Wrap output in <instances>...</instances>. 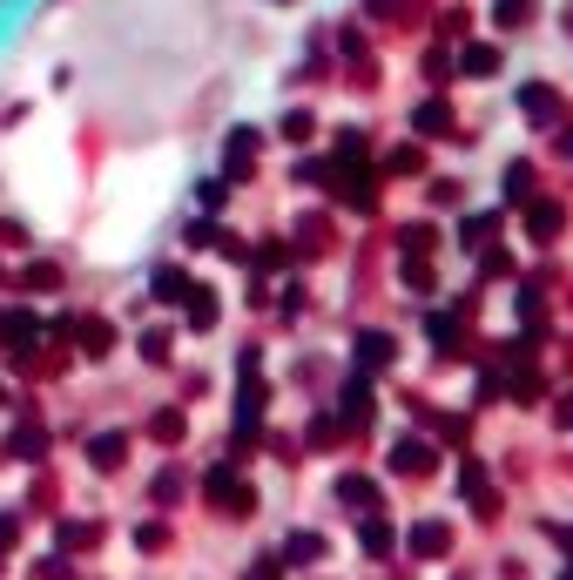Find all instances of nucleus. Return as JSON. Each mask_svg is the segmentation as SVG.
Returning a JSON list of instances; mask_svg holds the SVG:
<instances>
[{"mask_svg":"<svg viewBox=\"0 0 573 580\" xmlns=\"http://www.w3.org/2000/svg\"><path fill=\"white\" fill-rule=\"evenodd\" d=\"M358 540H365V553H391V540H398V533H391V513H371Z\"/></svg>","mask_w":573,"mask_h":580,"instance_id":"nucleus-11","label":"nucleus"},{"mask_svg":"<svg viewBox=\"0 0 573 580\" xmlns=\"http://www.w3.org/2000/svg\"><path fill=\"white\" fill-rule=\"evenodd\" d=\"M203 492H209L216 507H229V513H250V507H257V492H250V479H243L236 466H216V472L203 479Z\"/></svg>","mask_w":573,"mask_h":580,"instance_id":"nucleus-1","label":"nucleus"},{"mask_svg":"<svg viewBox=\"0 0 573 580\" xmlns=\"http://www.w3.org/2000/svg\"><path fill=\"white\" fill-rule=\"evenodd\" d=\"M14 540H21V520H14V513H0V553H8Z\"/></svg>","mask_w":573,"mask_h":580,"instance_id":"nucleus-29","label":"nucleus"},{"mask_svg":"<svg viewBox=\"0 0 573 580\" xmlns=\"http://www.w3.org/2000/svg\"><path fill=\"white\" fill-rule=\"evenodd\" d=\"M257 264H264V271H284V264H290V243H277V236H270L264 251H257Z\"/></svg>","mask_w":573,"mask_h":580,"instance_id":"nucleus-21","label":"nucleus"},{"mask_svg":"<svg viewBox=\"0 0 573 580\" xmlns=\"http://www.w3.org/2000/svg\"><path fill=\"white\" fill-rule=\"evenodd\" d=\"M149 433H155L162 446H176V439H183V411H155V419H149Z\"/></svg>","mask_w":573,"mask_h":580,"instance_id":"nucleus-16","label":"nucleus"},{"mask_svg":"<svg viewBox=\"0 0 573 580\" xmlns=\"http://www.w3.org/2000/svg\"><path fill=\"white\" fill-rule=\"evenodd\" d=\"M520 115H526V122H553V115H560L553 81H526V89H520Z\"/></svg>","mask_w":573,"mask_h":580,"instance_id":"nucleus-3","label":"nucleus"},{"mask_svg":"<svg viewBox=\"0 0 573 580\" xmlns=\"http://www.w3.org/2000/svg\"><path fill=\"white\" fill-rule=\"evenodd\" d=\"M391 466H398L405 479H426V472H439V446H426V439H398V446H391Z\"/></svg>","mask_w":573,"mask_h":580,"instance_id":"nucleus-2","label":"nucleus"},{"mask_svg":"<svg viewBox=\"0 0 573 580\" xmlns=\"http://www.w3.org/2000/svg\"><path fill=\"white\" fill-rule=\"evenodd\" d=\"M412 129H419V135H452V102H446V95H439V102H419Z\"/></svg>","mask_w":573,"mask_h":580,"instance_id":"nucleus-7","label":"nucleus"},{"mask_svg":"<svg viewBox=\"0 0 573 580\" xmlns=\"http://www.w3.org/2000/svg\"><path fill=\"white\" fill-rule=\"evenodd\" d=\"M250 155H257V129H229V176H250Z\"/></svg>","mask_w":573,"mask_h":580,"instance_id":"nucleus-8","label":"nucleus"},{"mask_svg":"<svg viewBox=\"0 0 573 580\" xmlns=\"http://www.w3.org/2000/svg\"><path fill=\"white\" fill-rule=\"evenodd\" d=\"M41 580H74V567L68 560H41Z\"/></svg>","mask_w":573,"mask_h":580,"instance_id":"nucleus-30","label":"nucleus"},{"mask_svg":"<svg viewBox=\"0 0 573 580\" xmlns=\"http://www.w3.org/2000/svg\"><path fill=\"white\" fill-rule=\"evenodd\" d=\"M398 358V345L385 338V330H365V338H358V372H385Z\"/></svg>","mask_w":573,"mask_h":580,"instance_id":"nucleus-5","label":"nucleus"},{"mask_svg":"<svg viewBox=\"0 0 573 580\" xmlns=\"http://www.w3.org/2000/svg\"><path fill=\"white\" fill-rule=\"evenodd\" d=\"M493 21H500V28H520V21H533V0H493Z\"/></svg>","mask_w":573,"mask_h":580,"instance_id":"nucleus-14","label":"nucleus"},{"mask_svg":"<svg viewBox=\"0 0 573 580\" xmlns=\"http://www.w3.org/2000/svg\"><path fill=\"white\" fill-rule=\"evenodd\" d=\"M426 74H432V81H446V74H452V54H446V48H432V54H426Z\"/></svg>","mask_w":573,"mask_h":580,"instance_id":"nucleus-28","label":"nucleus"},{"mask_svg":"<svg viewBox=\"0 0 573 580\" xmlns=\"http://www.w3.org/2000/svg\"><path fill=\"white\" fill-rule=\"evenodd\" d=\"M109 345H115V330L95 317V324H81V352H89V358H109Z\"/></svg>","mask_w":573,"mask_h":580,"instance_id":"nucleus-12","label":"nucleus"},{"mask_svg":"<svg viewBox=\"0 0 573 580\" xmlns=\"http://www.w3.org/2000/svg\"><path fill=\"white\" fill-rule=\"evenodd\" d=\"M183 492V479H176V466H162V479H155V500H176Z\"/></svg>","mask_w":573,"mask_h":580,"instance_id":"nucleus-26","label":"nucleus"},{"mask_svg":"<svg viewBox=\"0 0 573 580\" xmlns=\"http://www.w3.org/2000/svg\"><path fill=\"white\" fill-rule=\"evenodd\" d=\"M371 492H378L371 479H338V500L345 507H371Z\"/></svg>","mask_w":573,"mask_h":580,"instance_id":"nucleus-18","label":"nucleus"},{"mask_svg":"<svg viewBox=\"0 0 573 580\" xmlns=\"http://www.w3.org/2000/svg\"><path fill=\"white\" fill-rule=\"evenodd\" d=\"M526 190H533V170H526V162H513V170H507V196H513V203H520V196H526Z\"/></svg>","mask_w":573,"mask_h":580,"instance_id":"nucleus-22","label":"nucleus"},{"mask_svg":"<svg viewBox=\"0 0 573 580\" xmlns=\"http://www.w3.org/2000/svg\"><path fill=\"white\" fill-rule=\"evenodd\" d=\"M560 155H573V129H566V135H560Z\"/></svg>","mask_w":573,"mask_h":580,"instance_id":"nucleus-32","label":"nucleus"},{"mask_svg":"<svg viewBox=\"0 0 573 580\" xmlns=\"http://www.w3.org/2000/svg\"><path fill=\"white\" fill-rule=\"evenodd\" d=\"M277 129H284V142H310V129H317V122H310L304 109H290V115H284Z\"/></svg>","mask_w":573,"mask_h":580,"instance_id":"nucleus-19","label":"nucleus"},{"mask_svg":"<svg viewBox=\"0 0 573 580\" xmlns=\"http://www.w3.org/2000/svg\"><path fill=\"white\" fill-rule=\"evenodd\" d=\"M277 8H297V0H277Z\"/></svg>","mask_w":573,"mask_h":580,"instance_id":"nucleus-33","label":"nucleus"},{"mask_svg":"<svg viewBox=\"0 0 573 580\" xmlns=\"http://www.w3.org/2000/svg\"><path fill=\"white\" fill-rule=\"evenodd\" d=\"M500 61H507V54H500V48H493V41H472V48H465V54H459V68H465V74H472V81H485V74H500Z\"/></svg>","mask_w":573,"mask_h":580,"instance_id":"nucleus-6","label":"nucleus"},{"mask_svg":"<svg viewBox=\"0 0 573 580\" xmlns=\"http://www.w3.org/2000/svg\"><path fill=\"white\" fill-rule=\"evenodd\" d=\"M560 223H566V210H560V203H546V196H540V203H533V216H526V230H533L540 243H546V236H560Z\"/></svg>","mask_w":573,"mask_h":580,"instance_id":"nucleus-9","label":"nucleus"},{"mask_svg":"<svg viewBox=\"0 0 573 580\" xmlns=\"http://www.w3.org/2000/svg\"><path fill=\"white\" fill-rule=\"evenodd\" d=\"M190 324H196V330L216 324V297H209V291H190Z\"/></svg>","mask_w":573,"mask_h":580,"instance_id":"nucleus-17","label":"nucleus"},{"mask_svg":"<svg viewBox=\"0 0 573 580\" xmlns=\"http://www.w3.org/2000/svg\"><path fill=\"white\" fill-rule=\"evenodd\" d=\"M446 547H452V527H446V520H419V527H412V553H419V560H439Z\"/></svg>","mask_w":573,"mask_h":580,"instance_id":"nucleus-4","label":"nucleus"},{"mask_svg":"<svg viewBox=\"0 0 573 580\" xmlns=\"http://www.w3.org/2000/svg\"><path fill=\"white\" fill-rule=\"evenodd\" d=\"M8 452H21V459H34V452H41V433H34V426H21V433L8 439Z\"/></svg>","mask_w":573,"mask_h":580,"instance_id":"nucleus-23","label":"nucleus"},{"mask_svg":"<svg viewBox=\"0 0 573 580\" xmlns=\"http://www.w3.org/2000/svg\"><path fill=\"white\" fill-rule=\"evenodd\" d=\"M365 14H371V21H378V14L391 21V14H398V0H365Z\"/></svg>","mask_w":573,"mask_h":580,"instance_id":"nucleus-31","label":"nucleus"},{"mask_svg":"<svg viewBox=\"0 0 573 580\" xmlns=\"http://www.w3.org/2000/svg\"><path fill=\"white\" fill-rule=\"evenodd\" d=\"M391 170H398V176H412V170H419V149H412V142L391 149Z\"/></svg>","mask_w":573,"mask_h":580,"instance_id":"nucleus-25","label":"nucleus"},{"mask_svg":"<svg viewBox=\"0 0 573 580\" xmlns=\"http://www.w3.org/2000/svg\"><path fill=\"white\" fill-rule=\"evenodd\" d=\"M61 540H68V547H89V540H95V527H89V520H68V527H61Z\"/></svg>","mask_w":573,"mask_h":580,"instance_id":"nucleus-24","label":"nucleus"},{"mask_svg":"<svg viewBox=\"0 0 573 580\" xmlns=\"http://www.w3.org/2000/svg\"><path fill=\"white\" fill-rule=\"evenodd\" d=\"M560 580H573V567H566V573H560Z\"/></svg>","mask_w":573,"mask_h":580,"instance_id":"nucleus-34","label":"nucleus"},{"mask_svg":"<svg viewBox=\"0 0 573 580\" xmlns=\"http://www.w3.org/2000/svg\"><path fill=\"white\" fill-rule=\"evenodd\" d=\"M162 540H170V533H162V520H149V527H142V533H135V547H142V553H155V547H162Z\"/></svg>","mask_w":573,"mask_h":580,"instance_id":"nucleus-27","label":"nucleus"},{"mask_svg":"<svg viewBox=\"0 0 573 580\" xmlns=\"http://www.w3.org/2000/svg\"><path fill=\"white\" fill-rule=\"evenodd\" d=\"M155 297H190V277H183L176 264H162V271H155Z\"/></svg>","mask_w":573,"mask_h":580,"instance_id":"nucleus-15","label":"nucleus"},{"mask_svg":"<svg viewBox=\"0 0 573 580\" xmlns=\"http://www.w3.org/2000/svg\"><path fill=\"white\" fill-rule=\"evenodd\" d=\"M317 553H324V540H317V533H297V540L284 547V560H317Z\"/></svg>","mask_w":573,"mask_h":580,"instance_id":"nucleus-20","label":"nucleus"},{"mask_svg":"<svg viewBox=\"0 0 573 580\" xmlns=\"http://www.w3.org/2000/svg\"><path fill=\"white\" fill-rule=\"evenodd\" d=\"M122 452H129V439H122V433H95V439H89V459H95L102 472H109V466H122Z\"/></svg>","mask_w":573,"mask_h":580,"instance_id":"nucleus-10","label":"nucleus"},{"mask_svg":"<svg viewBox=\"0 0 573 580\" xmlns=\"http://www.w3.org/2000/svg\"><path fill=\"white\" fill-rule=\"evenodd\" d=\"M142 358H149V365H170V358H176V330H149V338H142Z\"/></svg>","mask_w":573,"mask_h":580,"instance_id":"nucleus-13","label":"nucleus"}]
</instances>
